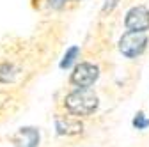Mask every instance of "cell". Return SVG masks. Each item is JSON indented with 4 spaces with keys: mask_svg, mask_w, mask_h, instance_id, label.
I'll list each match as a JSON object with an SVG mask.
<instances>
[{
    "mask_svg": "<svg viewBox=\"0 0 149 147\" xmlns=\"http://www.w3.org/2000/svg\"><path fill=\"white\" fill-rule=\"evenodd\" d=\"M13 147H39L41 145V130L37 126H22L7 137Z\"/></svg>",
    "mask_w": 149,
    "mask_h": 147,
    "instance_id": "cell-7",
    "label": "cell"
},
{
    "mask_svg": "<svg viewBox=\"0 0 149 147\" xmlns=\"http://www.w3.org/2000/svg\"><path fill=\"white\" fill-rule=\"evenodd\" d=\"M132 126L137 131H146L149 128V115L144 112V110H139V112L133 115V119H132Z\"/></svg>",
    "mask_w": 149,
    "mask_h": 147,
    "instance_id": "cell-11",
    "label": "cell"
},
{
    "mask_svg": "<svg viewBox=\"0 0 149 147\" xmlns=\"http://www.w3.org/2000/svg\"><path fill=\"white\" fill-rule=\"evenodd\" d=\"M149 48V32L124 30L117 39V51L126 60H137Z\"/></svg>",
    "mask_w": 149,
    "mask_h": 147,
    "instance_id": "cell-2",
    "label": "cell"
},
{
    "mask_svg": "<svg viewBox=\"0 0 149 147\" xmlns=\"http://www.w3.org/2000/svg\"><path fill=\"white\" fill-rule=\"evenodd\" d=\"M124 30L133 32H149V6L146 4H133L128 7L123 16Z\"/></svg>",
    "mask_w": 149,
    "mask_h": 147,
    "instance_id": "cell-6",
    "label": "cell"
},
{
    "mask_svg": "<svg viewBox=\"0 0 149 147\" xmlns=\"http://www.w3.org/2000/svg\"><path fill=\"white\" fill-rule=\"evenodd\" d=\"M73 2H74V4H80V2H84V0H73Z\"/></svg>",
    "mask_w": 149,
    "mask_h": 147,
    "instance_id": "cell-13",
    "label": "cell"
},
{
    "mask_svg": "<svg viewBox=\"0 0 149 147\" xmlns=\"http://www.w3.org/2000/svg\"><path fill=\"white\" fill-rule=\"evenodd\" d=\"M121 0H105V4L101 6V11H100V16L101 18H107V16H112L114 11L119 7Z\"/></svg>",
    "mask_w": 149,
    "mask_h": 147,
    "instance_id": "cell-12",
    "label": "cell"
},
{
    "mask_svg": "<svg viewBox=\"0 0 149 147\" xmlns=\"http://www.w3.org/2000/svg\"><path fill=\"white\" fill-rule=\"evenodd\" d=\"M82 57V46L80 44H71L69 48H66L64 55H62V59L59 60V69H71L74 64H77Z\"/></svg>",
    "mask_w": 149,
    "mask_h": 147,
    "instance_id": "cell-9",
    "label": "cell"
},
{
    "mask_svg": "<svg viewBox=\"0 0 149 147\" xmlns=\"http://www.w3.org/2000/svg\"><path fill=\"white\" fill-rule=\"evenodd\" d=\"M101 78V67L94 60H78L71 67V73L68 76L69 87H82L91 89L94 87Z\"/></svg>",
    "mask_w": 149,
    "mask_h": 147,
    "instance_id": "cell-3",
    "label": "cell"
},
{
    "mask_svg": "<svg viewBox=\"0 0 149 147\" xmlns=\"http://www.w3.org/2000/svg\"><path fill=\"white\" fill-rule=\"evenodd\" d=\"M13 92L6 89H0V117H9V106L13 105Z\"/></svg>",
    "mask_w": 149,
    "mask_h": 147,
    "instance_id": "cell-10",
    "label": "cell"
},
{
    "mask_svg": "<svg viewBox=\"0 0 149 147\" xmlns=\"http://www.w3.org/2000/svg\"><path fill=\"white\" fill-rule=\"evenodd\" d=\"M100 106H101V99L94 90V87L91 89L69 87L57 103V110H61L68 115L84 119V121L96 115Z\"/></svg>",
    "mask_w": 149,
    "mask_h": 147,
    "instance_id": "cell-1",
    "label": "cell"
},
{
    "mask_svg": "<svg viewBox=\"0 0 149 147\" xmlns=\"http://www.w3.org/2000/svg\"><path fill=\"white\" fill-rule=\"evenodd\" d=\"M27 71L14 59H0V89H16L25 82Z\"/></svg>",
    "mask_w": 149,
    "mask_h": 147,
    "instance_id": "cell-5",
    "label": "cell"
},
{
    "mask_svg": "<svg viewBox=\"0 0 149 147\" xmlns=\"http://www.w3.org/2000/svg\"><path fill=\"white\" fill-rule=\"evenodd\" d=\"M32 6L43 12H64L77 4L73 0H32Z\"/></svg>",
    "mask_w": 149,
    "mask_h": 147,
    "instance_id": "cell-8",
    "label": "cell"
},
{
    "mask_svg": "<svg viewBox=\"0 0 149 147\" xmlns=\"http://www.w3.org/2000/svg\"><path fill=\"white\" fill-rule=\"evenodd\" d=\"M53 130L61 138H77L85 133V121L57 110V114L53 115Z\"/></svg>",
    "mask_w": 149,
    "mask_h": 147,
    "instance_id": "cell-4",
    "label": "cell"
}]
</instances>
